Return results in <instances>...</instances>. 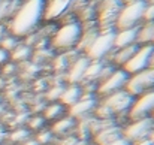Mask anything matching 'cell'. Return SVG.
I'll return each mask as SVG.
<instances>
[{"instance_id": "obj_1", "label": "cell", "mask_w": 154, "mask_h": 145, "mask_svg": "<svg viewBox=\"0 0 154 145\" xmlns=\"http://www.w3.org/2000/svg\"><path fill=\"white\" fill-rule=\"evenodd\" d=\"M45 0H24L9 21L11 35L20 38L32 35L44 20Z\"/></svg>"}, {"instance_id": "obj_2", "label": "cell", "mask_w": 154, "mask_h": 145, "mask_svg": "<svg viewBox=\"0 0 154 145\" xmlns=\"http://www.w3.org/2000/svg\"><path fill=\"white\" fill-rule=\"evenodd\" d=\"M133 100L135 96H132L126 90H120L112 94H108L103 97V102L96 108V115L99 117V120H111L112 115L129 112Z\"/></svg>"}, {"instance_id": "obj_3", "label": "cell", "mask_w": 154, "mask_h": 145, "mask_svg": "<svg viewBox=\"0 0 154 145\" xmlns=\"http://www.w3.org/2000/svg\"><path fill=\"white\" fill-rule=\"evenodd\" d=\"M82 24L79 21H70L63 24L58 30L52 33L51 45L60 51H69L75 48L82 35Z\"/></svg>"}, {"instance_id": "obj_4", "label": "cell", "mask_w": 154, "mask_h": 145, "mask_svg": "<svg viewBox=\"0 0 154 145\" xmlns=\"http://www.w3.org/2000/svg\"><path fill=\"white\" fill-rule=\"evenodd\" d=\"M147 2L145 0H129L124 3L117 23H115V30H123V29H133L138 27L144 23V11H145Z\"/></svg>"}, {"instance_id": "obj_5", "label": "cell", "mask_w": 154, "mask_h": 145, "mask_svg": "<svg viewBox=\"0 0 154 145\" xmlns=\"http://www.w3.org/2000/svg\"><path fill=\"white\" fill-rule=\"evenodd\" d=\"M114 38L115 29L112 30H99L94 41L85 49V57L90 60H105L114 51Z\"/></svg>"}, {"instance_id": "obj_6", "label": "cell", "mask_w": 154, "mask_h": 145, "mask_svg": "<svg viewBox=\"0 0 154 145\" xmlns=\"http://www.w3.org/2000/svg\"><path fill=\"white\" fill-rule=\"evenodd\" d=\"M124 3H126V0H100V5L97 8L99 30L115 29L117 18H118Z\"/></svg>"}, {"instance_id": "obj_7", "label": "cell", "mask_w": 154, "mask_h": 145, "mask_svg": "<svg viewBox=\"0 0 154 145\" xmlns=\"http://www.w3.org/2000/svg\"><path fill=\"white\" fill-rule=\"evenodd\" d=\"M154 88V67H147L138 73L129 75L126 91H129L132 96H139L145 91H150Z\"/></svg>"}, {"instance_id": "obj_8", "label": "cell", "mask_w": 154, "mask_h": 145, "mask_svg": "<svg viewBox=\"0 0 154 145\" xmlns=\"http://www.w3.org/2000/svg\"><path fill=\"white\" fill-rule=\"evenodd\" d=\"M154 129V120L151 117L147 118H141V120H135L130 124H127L123 129V136L130 142H138L142 139H147L151 133V130Z\"/></svg>"}, {"instance_id": "obj_9", "label": "cell", "mask_w": 154, "mask_h": 145, "mask_svg": "<svg viewBox=\"0 0 154 145\" xmlns=\"http://www.w3.org/2000/svg\"><path fill=\"white\" fill-rule=\"evenodd\" d=\"M153 112H154V88L150 90V91L142 93L138 99H135L127 114H129V118L132 121H135V120L151 117Z\"/></svg>"}, {"instance_id": "obj_10", "label": "cell", "mask_w": 154, "mask_h": 145, "mask_svg": "<svg viewBox=\"0 0 154 145\" xmlns=\"http://www.w3.org/2000/svg\"><path fill=\"white\" fill-rule=\"evenodd\" d=\"M154 49V44L150 45H139V48L136 49V52L132 55V58L123 66V70L129 75L138 73L147 67H150V57Z\"/></svg>"}, {"instance_id": "obj_11", "label": "cell", "mask_w": 154, "mask_h": 145, "mask_svg": "<svg viewBox=\"0 0 154 145\" xmlns=\"http://www.w3.org/2000/svg\"><path fill=\"white\" fill-rule=\"evenodd\" d=\"M127 79H129V73H126L123 69L112 70L111 75H108L103 81L99 82L97 93L105 97V96H108V94L115 93V91L124 90L126 88V84H127Z\"/></svg>"}, {"instance_id": "obj_12", "label": "cell", "mask_w": 154, "mask_h": 145, "mask_svg": "<svg viewBox=\"0 0 154 145\" xmlns=\"http://www.w3.org/2000/svg\"><path fill=\"white\" fill-rule=\"evenodd\" d=\"M76 0H45L44 20H58L64 17L73 6Z\"/></svg>"}, {"instance_id": "obj_13", "label": "cell", "mask_w": 154, "mask_h": 145, "mask_svg": "<svg viewBox=\"0 0 154 145\" xmlns=\"http://www.w3.org/2000/svg\"><path fill=\"white\" fill-rule=\"evenodd\" d=\"M90 64V58H87L85 55L84 57H78L69 67H67V73H66V79L70 82V84H78V82H82L84 81V76H85V70Z\"/></svg>"}, {"instance_id": "obj_14", "label": "cell", "mask_w": 154, "mask_h": 145, "mask_svg": "<svg viewBox=\"0 0 154 145\" xmlns=\"http://www.w3.org/2000/svg\"><path fill=\"white\" fill-rule=\"evenodd\" d=\"M87 94H88V96H84V93H82L81 99L70 106V117L82 118V117H85L87 114H90V112L94 109V106H96V99L93 96H90L91 93H87Z\"/></svg>"}, {"instance_id": "obj_15", "label": "cell", "mask_w": 154, "mask_h": 145, "mask_svg": "<svg viewBox=\"0 0 154 145\" xmlns=\"http://www.w3.org/2000/svg\"><path fill=\"white\" fill-rule=\"evenodd\" d=\"M138 27H139V26H138ZM138 27H133V29H123V30H115L114 49L135 45V44H136V38H138Z\"/></svg>"}, {"instance_id": "obj_16", "label": "cell", "mask_w": 154, "mask_h": 145, "mask_svg": "<svg viewBox=\"0 0 154 145\" xmlns=\"http://www.w3.org/2000/svg\"><path fill=\"white\" fill-rule=\"evenodd\" d=\"M120 136H123V129H120L118 126H115L112 123V124L103 127L97 133H94V142H96V145H106L115 141Z\"/></svg>"}, {"instance_id": "obj_17", "label": "cell", "mask_w": 154, "mask_h": 145, "mask_svg": "<svg viewBox=\"0 0 154 145\" xmlns=\"http://www.w3.org/2000/svg\"><path fill=\"white\" fill-rule=\"evenodd\" d=\"M138 45H150L154 44V21H144L138 27Z\"/></svg>"}, {"instance_id": "obj_18", "label": "cell", "mask_w": 154, "mask_h": 145, "mask_svg": "<svg viewBox=\"0 0 154 145\" xmlns=\"http://www.w3.org/2000/svg\"><path fill=\"white\" fill-rule=\"evenodd\" d=\"M139 48V45L138 44H135V45H130V47H124V48H117L114 49L109 55L112 57L111 60L115 63V64H120V66H124L130 58H132V55L136 52V49Z\"/></svg>"}, {"instance_id": "obj_19", "label": "cell", "mask_w": 154, "mask_h": 145, "mask_svg": "<svg viewBox=\"0 0 154 145\" xmlns=\"http://www.w3.org/2000/svg\"><path fill=\"white\" fill-rule=\"evenodd\" d=\"M82 88L79 87V85H76V84H70L67 88H63V91H61V94H60V103L61 105H69V106H72L73 103H76L81 96H82Z\"/></svg>"}, {"instance_id": "obj_20", "label": "cell", "mask_w": 154, "mask_h": 145, "mask_svg": "<svg viewBox=\"0 0 154 145\" xmlns=\"http://www.w3.org/2000/svg\"><path fill=\"white\" fill-rule=\"evenodd\" d=\"M21 0H0V21L6 18H12L18 11Z\"/></svg>"}, {"instance_id": "obj_21", "label": "cell", "mask_w": 154, "mask_h": 145, "mask_svg": "<svg viewBox=\"0 0 154 145\" xmlns=\"http://www.w3.org/2000/svg\"><path fill=\"white\" fill-rule=\"evenodd\" d=\"M103 67H105L103 60H90V64L85 70L84 81H99Z\"/></svg>"}, {"instance_id": "obj_22", "label": "cell", "mask_w": 154, "mask_h": 145, "mask_svg": "<svg viewBox=\"0 0 154 145\" xmlns=\"http://www.w3.org/2000/svg\"><path fill=\"white\" fill-rule=\"evenodd\" d=\"M75 126V121H73V117H63V118H58L54 126H52V132L57 133V135H63V136H67L69 130H72Z\"/></svg>"}, {"instance_id": "obj_23", "label": "cell", "mask_w": 154, "mask_h": 145, "mask_svg": "<svg viewBox=\"0 0 154 145\" xmlns=\"http://www.w3.org/2000/svg\"><path fill=\"white\" fill-rule=\"evenodd\" d=\"M30 55H32V48L27 44H18V47H15L11 51V57L17 61L27 60V58H30Z\"/></svg>"}, {"instance_id": "obj_24", "label": "cell", "mask_w": 154, "mask_h": 145, "mask_svg": "<svg viewBox=\"0 0 154 145\" xmlns=\"http://www.w3.org/2000/svg\"><path fill=\"white\" fill-rule=\"evenodd\" d=\"M64 105H61L60 102H54L51 103L50 106H47V109H45V112H44V118L45 120H55V118H60L61 115H63V111H64V108H63Z\"/></svg>"}, {"instance_id": "obj_25", "label": "cell", "mask_w": 154, "mask_h": 145, "mask_svg": "<svg viewBox=\"0 0 154 145\" xmlns=\"http://www.w3.org/2000/svg\"><path fill=\"white\" fill-rule=\"evenodd\" d=\"M18 44H20V41H18V38L14 36V35H5L3 39L0 41V47L3 49H6L9 54H11V51L15 48V47H18Z\"/></svg>"}, {"instance_id": "obj_26", "label": "cell", "mask_w": 154, "mask_h": 145, "mask_svg": "<svg viewBox=\"0 0 154 145\" xmlns=\"http://www.w3.org/2000/svg\"><path fill=\"white\" fill-rule=\"evenodd\" d=\"M144 21H154V2L147 3L144 11Z\"/></svg>"}, {"instance_id": "obj_27", "label": "cell", "mask_w": 154, "mask_h": 145, "mask_svg": "<svg viewBox=\"0 0 154 145\" xmlns=\"http://www.w3.org/2000/svg\"><path fill=\"white\" fill-rule=\"evenodd\" d=\"M60 145H87V142H84V141H81V139H78V138H75V136H66Z\"/></svg>"}, {"instance_id": "obj_28", "label": "cell", "mask_w": 154, "mask_h": 145, "mask_svg": "<svg viewBox=\"0 0 154 145\" xmlns=\"http://www.w3.org/2000/svg\"><path fill=\"white\" fill-rule=\"evenodd\" d=\"M44 123H45V118H44V117H35V118H32V121H30V127L39 130V129L44 126Z\"/></svg>"}, {"instance_id": "obj_29", "label": "cell", "mask_w": 154, "mask_h": 145, "mask_svg": "<svg viewBox=\"0 0 154 145\" xmlns=\"http://www.w3.org/2000/svg\"><path fill=\"white\" fill-rule=\"evenodd\" d=\"M9 57H11V54H9L6 49H3L0 47V64H5V63L9 60Z\"/></svg>"}, {"instance_id": "obj_30", "label": "cell", "mask_w": 154, "mask_h": 145, "mask_svg": "<svg viewBox=\"0 0 154 145\" xmlns=\"http://www.w3.org/2000/svg\"><path fill=\"white\" fill-rule=\"evenodd\" d=\"M106 145H132L124 136H120V138H117L115 141H112V142H109V144H106Z\"/></svg>"}, {"instance_id": "obj_31", "label": "cell", "mask_w": 154, "mask_h": 145, "mask_svg": "<svg viewBox=\"0 0 154 145\" xmlns=\"http://www.w3.org/2000/svg\"><path fill=\"white\" fill-rule=\"evenodd\" d=\"M132 145H154L153 142H151V141H150V139H148V138H147V139H142V141H138V142H133V144Z\"/></svg>"}, {"instance_id": "obj_32", "label": "cell", "mask_w": 154, "mask_h": 145, "mask_svg": "<svg viewBox=\"0 0 154 145\" xmlns=\"http://www.w3.org/2000/svg\"><path fill=\"white\" fill-rule=\"evenodd\" d=\"M150 67H154V49L151 52V57H150Z\"/></svg>"}, {"instance_id": "obj_33", "label": "cell", "mask_w": 154, "mask_h": 145, "mask_svg": "<svg viewBox=\"0 0 154 145\" xmlns=\"http://www.w3.org/2000/svg\"><path fill=\"white\" fill-rule=\"evenodd\" d=\"M148 139H150V141H151V142H153V144H154V129H153V130H151V133H150V136H148Z\"/></svg>"}, {"instance_id": "obj_34", "label": "cell", "mask_w": 154, "mask_h": 145, "mask_svg": "<svg viewBox=\"0 0 154 145\" xmlns=\"http://www.w3.org/2000/svg\"><path fill=\"white\" fill-rule=\"evenodd\" d=\"M145 2H147V3H153L154 0H145Z\"/></svg>"}, {"instance_id": "obj_35", "label": "cell", "mask_w": 154, "mask_h": 145, "mask_svg": "<svg viewBox=\"0 0 154 145\" xmlns=\"http://www.w3.org/2000/svg\"><path fill=\"white\" fill-rule=\"evenodd\" d=\"M151 118H153V120H154V112H153V114H151Z\"/></svg>"}, {"instance_id": "obj_36", "label": "cell", "mask_w": 154, "mask_h": 145, "mask_svg": "<svg viewBox=\"0 0 154 145\" xmlns=\"http://www.w3.org/2000/svg\"><path fill=\"white\" fill-rule=\"evenodd\" d=\"M126 2H129V0H126Z\"/></svg>"}]
</instances>
